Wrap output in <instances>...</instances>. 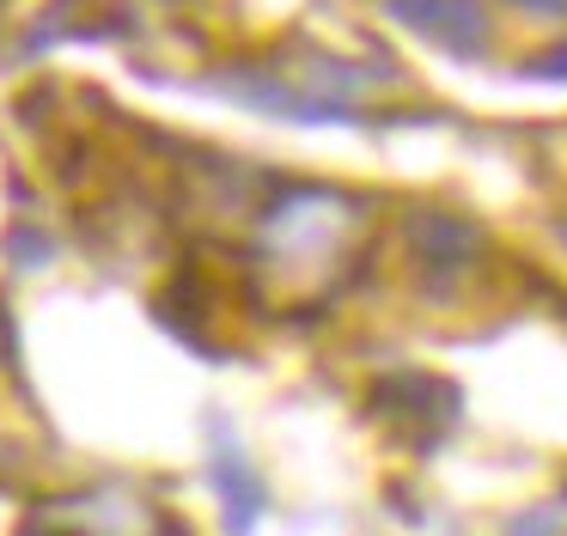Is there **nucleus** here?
<instances>
[{
	"instance_id": "obj_2",
	"label": "nucleus",
	"mask_w": 567,
	"mask_h": 536,
	"mask_svg": "<svg viewBox=\"0 0 567 536\" xmlns=\"http://www.w3.org/2000/svg\"><path fill=\"white\" fill-rule=\"evenodd\" d=\"M530 73H555V80H567V49H561V61H537Z\"/></svg>"
},
{
	"instance_id": "obj_3",
	"label": "nucleus",
	"mask_w": 567,
	"mask_h": 536,
	"mask_svg": "<svg viewBox=\"0 0 567 536\" xmlns=\"http://www.w3.org/2000/svg\"><path fill=\"white\" fill-rule=\"evenodd\" d=\"M525 7H537V12H561L567 0H525Z\"/></svg>"
},
{
	"instance_id": "obj_1",
	"label": "nucleus",
	"mask_w": 567,
	"mask_h": 536,
	"mask_svg": "<svg viewBox=\"0 0 567 536\" xmlns=\"http://www.w3.org/2000/svg\"><path fill=\"white\" fill-rule=\"evenodd\" d=\"M214 487H220V512H226V530L250 536V524L269 512V494H262V475L250 470V457L238 451V439H214Z\"/></svg>"
}]
</instances>
